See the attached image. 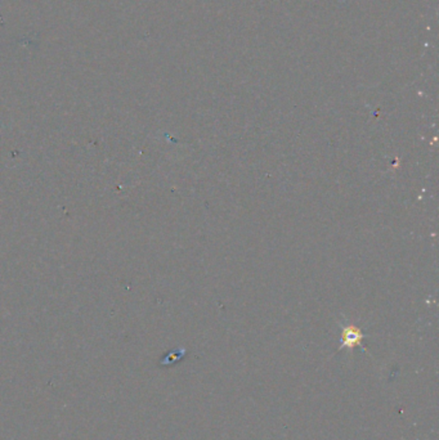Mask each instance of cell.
Masks as SVG:
<instances>
[{
    "label": "cell",
    "mask_w": 439,
    "mask_h": 440,
    "mask_svg": "<svg viewBox=\"0 0 439 440\" xmlns=\"http://www.w3.org/2000/svg\"><path fill=\"white\" fill-rule=\"evenodd\" d=\"M363 339H365V335L362 333L361 328H359L357 326H354V324L344 326L343 333H341V345L339 351L344 349V348L353 351V348L361 346L363 351H368V349L362 345Z\"/></svg>",
    "instance_id": "cell-1"
}]
</instances>
